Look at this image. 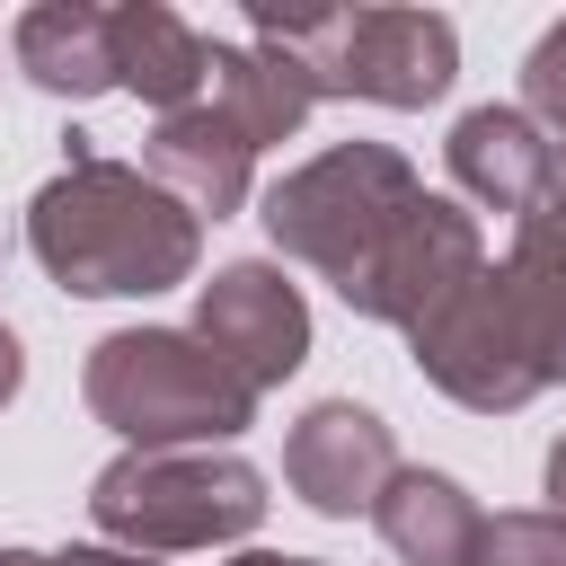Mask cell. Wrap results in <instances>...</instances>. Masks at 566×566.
<instances>
[{
	"mask_svg": "<svg viewBox=\"0 0 566 566\" xmlns=\"http://www.w3.org/2000/svg\"><path fill=\"white\" fill-rule=\"evenodd\" d=\"M27 239L71 292H159L195 265V212L159 195L142 168H115L97 150H80L35 195Z\"/></svg>",
	"mask_w": 566,
	"mask_h": 566,
	"instance_id": "6da1fadb",
	"label": "cell"
},
{
	"mask_svg": "<svg viewBox=\"0 0 566 566\" xmlns=\"http://www.w3.org/2000/svg\"><path fill=\"white\" fill-rule=\"evenodd\" d=\"M88 407L133 433L142 451H168V442H203V433H239L256 389L212 363L195 336H168V327H142V336H106L97 363H88Z\"/></svg>",
	"mask_w": 566,
	"mask_h": 566,
	"instance_id": "7a4b0ae2",
	"label": "cell"
},
{
	"mask_svg": "<svg viewBox=\"0 0 566 566\" xmlns=\"http://www.w3.org/2000/svg\"><path fill=\"white\" fill-rule=\"evenodd\" d=\"M256 44L301 62L310 88H354L380 106H424L451 88V18L424 9H336V18H256Z\"/></svg>",
	"mask_w": 566,
	"mask_h": 566,
	"instance_id": "3957f363",
	"label": "cell"
},
{
	"mask_svg": "<svg viewBox=\"0 0 566 566\" xmlns=\"http://www.w3.org/2000/svg\"><path fill=\"white\" fill-rule=\"evenodd\" d=\"M97 522L142 548H203L239 539L265 513V478L248 460H195V451H133L97 478Z\"/></svg>",
	"mask_w": 566,
	"mask_h": 566,
	"instance_id": "277c9868",
	"label": "cell"
},
{
	"mask_svg": "<svg viewBox=\"0 0 566 566\" xmlns=\"http://www.w3.org/2000/svg\"><path fill=\"white\" fill-rule=\"evenodd\" d=\"M416 203V177H407V159L398 150H371V142H354V150H327V159H310L292 186H274V203H265V230L292 248V256H310V265H327L336 274V292L363 274V256L389 239V221Z\"/></svg>",
	"mask_w": 566,
	"mask_h": 566,
	"instance_id": "5b68a950",
	"label": "cell"
},
{
	"mask_svg": "<svg viewBox=\"0 0 566 566\" xmlns=\"http://www.w3.org/2000/svg\"><path fill=\"white\" fill-rule=\"evenodd\" d=\"M301 345H310V310L274 265H230L203 283V354L230 363L248 389L283 380L301 363Z\"/></svg>",
	"mask_w": 566,
	"mask_h": 566,
	"instance_id": "8992f818",
	"label": "cell"
},
{
	"mask_svg": "<svg viewBox=\"0 0 566 566\" xmlns=\"http://www.w3.org/2000/svg\"><path fill=\"white\" fill-rule=\"evenodd\" d=\"M283 469H292V486H301L318 513H363V504L398 478V451H389V424H380L371 407L327 398V407H310V416L292 424Z\"/></svg>",
	"mask_w": 566,
	"mask_h": 566,
	"instance_id": "52a82bcc",
	"label": "cell"
},
{
	"mask_svg": "<svg viewBox=\"0 0 566 566\" xmlns=\"http://www.w3.org/2000/svg\"><path fill=\"white\" fill-rule=\"evenodd\" d=\"M495 301L513 318V345L531 380H566V186L522 212V248L495 274Z\"/></svg>",
	"mask_w": 566,
	"mask_h": 566,
	"instance_id": "ba28073f",
	"label": "cell"
},
{
	"mask_svg": "<svg viewBox=\"0 0 566 566\" xmlns=\"http://www.w3.org/2000/svg\"><path fill=\"white\" fill-rule=\"evenodd\" d=\"M248 159H256V142L239 133V115L221 97H195L150 133V177L177 186L186 212H230L248 195Z\"/></svg>",
	"mask_w": 566,
	"mask_h": 566,
	"instance_id": "9c48e42d",
	"label": "cell"
},
{
	"mask_svg": "<svg viewBox=\"0 0 566 566\" xmlns=\"http://www.w3.org/2000/svg\"><path fill=\"white\" fill-rule=\"evenodd\" d=\"M451 177L469 195H486L495 212H531L557 195V142H539V124L513 106H478L451 133Z\"/></svg>",
	"mask_w": 566,
	"mask_h": 566,
	"instance_id": "30bf717a",
	"label": "cell"
},
{
	"mask_svg": "<svg viewBox=\"0 0 566 566\" xmlns=\"http://www.w3.org/2000/svg\"><path fill=\"white\" fill-rule=\"evenodd\" d=\"M371 522H380V539H389L407 566H469V557H478V531H486V513H478L451 478H433V469H398V478L371 495Z\"/></svg>",
	"mask_w": 566,
	"mask_h": 566,
	"instance_id": "8fae6325",
	"label": "cell"
},
{
	"mask_svg": "<svg viewBox=\"0 0 566 566\" xmlns=\"http://www.w3.org/2000/svg\"><path fill=\"white\" fill-rule=\"evenodd\" d=\"M106 44H115V80L142 88V97H159L168 115L195 106V88L212 80V44H203L186 18H168V9H124V18H106Z\"/></svg>",
	"mask_w": 566,
	"mask_h": 566,
	"instance_id": "7c38bea8",
	"label": "cell"
},
{
	"mask_svg": "<svg viewBox=\"0 0 566 566\" xmlns=\"http://www.w3.org/2000/svg\"><path fill=\"white\" fill-rule=\"evenodd\" d=\"M18 62H27V80H44L62 97L115 88V44H106L97 9H27L18 18Z\"/></svg>",
	"mask_w": 566,
	"mask_h": 566,
	"instance_id": "4fadbf2b",
	"label": "cell"
},
{
	"mask_svg": "<svg viewBox=\"0 0 566 566\" xmlns=\"http://www.w3.org/2000/svg\"><path fill=\"white\" fill-rule=\"evenodd\" d=\"M469 566H566V522L557 513H495L478 531Z\"/></svg>",
	"mask_w": 566,
	"mask_h": 566,
	"instance_id": "5bb4252c",
	"label": "cell"
},
{
	"mask_svg": "<svg viewBox=\"0 0 566 566\" xmlns=\"http://www.w3.org/2000/svg\"><path fill=\"white\" fill-rule=\"evenodd\" d=\"M522 80H531V106L566 133V27H548V35H539V53H531V71H522Z\"/></svg>",
	"mask_w": 566,
	"mask_h": 566,
	"instance_id": "9a60e30c",
	"label": "cell"
},
{
	"mask_svg": "<svg viewBox=\"0 0 566 566\" xmlns=\"http://www.w3.org/2000/svg\"><path fill=\"white\" fill-rule=\"evenodd\" d=\"M548 504H557V522H566V442L548 451Z\"/></svg>",
	"mask_w": 566,
	"mask_h": 566,
	"instance_id": "2e32d148",
	"label": "cell"
},
{
	"mask_svg": "<svg viewBox=\"0 0 566 566\" xmlns=\"http://www.w3.org/2000/svg\"><path fill=\"white\" fill-rule=\"evenodd\" d=\"M9 389H18V336L0 327V398H9Z\"/></svg>",
	"mask_w": 566,
	"mask_h": 566,
	"instance_id": "e0dca14e",
	"label": "cell"
},
{
	"mask_svg": "<svg viewBox=\"0 0 566 566\" xmlns=\"http://www.w3.org/2000/svg\"><path fill=\"white\" fill-rule=\"evenodd\" d=\"M44 566H142V557H106V548H80V557H44Z\"/></svg>",
	"mask_w": 566,
	"mask_h": 566,
	"instance_id": "ac0fdd59",
	"label": "cell"
},
{
	"mask_svg": "<svg viewBox=\"0 0 566 566\" xmlns=\"http://www.w3.org/2000/svg\"><path fill=\"white\" fill-rule=\"evenodd\" d=\"M239 566H310V557H239Z\"/></svg>",
	"mask_w": 566,
	"mask_h": 566,
	"instance_id": "d6986e66",
	"label": "cell"
},
{
	"mask_svg": "<svg viewBox=\"0 0 566 566\" xmlns=\"http://www.w3.org/2000/svg\"><path fill=\"white\" fill-rule=\"evenodd\" d=\"M0 566H44V557H27V548H9V557H0Z\"/></svg>",
	"mask_w": 566,
	"mask_h": 566,
	"instance_id": "ffe728a7",
	"label": "cell"
}]
</instances>
